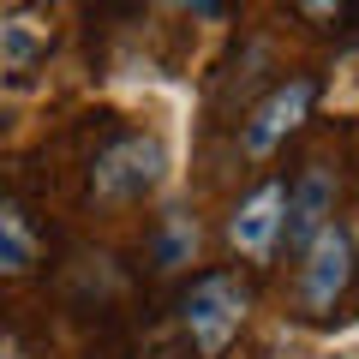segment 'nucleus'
Returning a JSON list of instances; mask_svg holds the SVG:
<instances>
[{"label":"nucleus","instance_id":"39448f33","mask_svg":"<svg viewBox=\"0 0 359 359\" xmlns=\"http://www.w3.org/2000/svg\"><path fill=\"white\" fill-rule=\"evenodd\" d=\"M282 210H287V186H282V180H264V186H257V192L228 216L233 252L252 257V264H269L276 245H282Z\"/></svg>","mask_w":359,"mask_h":359},{"label":"nucleus","instance_id":"f03ea898","mask_svg":"<svg viewBox=\"0 0 359 359\" xmlns=\"http://www.w3.org/2000/svg\"><path fill=\"white\" fill-rule=\"evenodd\" d=\"M245 311H252V294H245L240 276H204V282H192V294L180 306V323H186V335H192L198 353L216 359L222 347L240 335Z\"/></svg>","mask_w":359,"mask_h":359},{"label":"nucleus","instance_id":"f257e3e1","mask_svg":"<svg viewBox=\"0 0 359 359\" xmlns=\"http://www.w3.org/2000/svg\"><path fill=\"white\" fill-rule=\"evenodd\" d=\"M168 168H174V156H168L162 132H126L96 156L90 192L102 204H138V198H156L168 186Z\"/></svg>","mask_w":359,"mask_h":359},{"label":"nucleus","instance_id":"0eeeda50","mask_svg":"<svg viewBox=\"0 0 359 359\" xmlns=\"http://www.w3.org/2000/svg\"><path fill=\"white\" fill-rule=\"evenodd\" d=\"M25 269H36V233L13 204H0V276H25Z\"/></svg>","mask_w":359,"mask_h":359},{"label":"nucleus","instance_id":"9b49d317","mask_svg":"<svg viewBox=\"0 0 359 359\" xmlns=\"http://www.w3.org/2000/svg\"><path fill=\"white\" fill-rule=\"evenodd\" d=\"M0 359H18V347H13V341H6V335H0Z\"/></svg>","mask_w":359,"mask_h":359},{"label":"nucleus","instance_id":"1a4fd4ad","mask_svg":"<svg viewBox=\"0 0 359 359\" xmlns=\"http://www.w3.org/2000/svg\"><path fill=\"white\" fill-rule=\"evenodd\" d=\"M198 252V228L192 222H168L162 233V264H180V257H192Z\"/></svg>","mask_w":359,"mask_h":359},{"label":"nucleus","instance_id":"20e7f679","mask_svg":"<svg viewBox=\"0 0 359 359\" xmlns=\"http://www.w3.org/2000/svg\"><path fill=\"white\" fill-rule=\"evenodd\" d=\"M311 96H318V90H311L306 78H287V84H276V90L264 96V102L252 108V120L240 126V150L252 156V162L276 156V144H282L287 132H299V126H306V114H311Z\"/></svg>","mask_w":359,"mask_h":359},{"label":"nucleus","instance_id":"423d86ee","mask_svg":"<svg viewBox=\"0 0 359 359\" xmlns=\"http://www.w3.org/2000/svg\"><path fill=\"white\" fill-rule=\"evenodd\" d=\"M330 222H335V174H330L323 162H311L306 174L294 180V192H287V210H282V240L299 252V245H306L318 228H330Z\"/></svg>","mask_w":359,"mask_h":359},{"label":"nucleus","instance_id":"6e6552de","mask_svg":"<svg viewBox=\"0 0 359 359\" xmlns=\"http://www.w3.org/2000/svg\"><path fill=\"white\" fill-rule=\"evenodd\" d=\"M42 42H48V30H42L36 18H6V25H0V60L25 66V60H36Z\"/></svg>","mask_w":359,"mask_h":359},{"label":"nucleus","instance_id":"7ed1b4c3","mask_svg":"<svg viewBox=\"0 0 359 359\" xmlns=\"http://www.w3.org/2000/svg\"><path fill=\"white\" fill-rule=\"evenodd\" d=\"M353 282V240H347L341 222L318 228L299 245V306L306 311H335V299Z\"/></svg>","mask_w":359,"mask_h":359},{"label":"nucleus","instance_id":"f8f14e48","mask_svg":"<svg viewBox=\"0 0 359 359\" xmlns=\"http://www.w3.org/2000/svg\"><path fill=\"white\" fill-rule=\"evenodd\" d=\"M174 6H204V13H210V0H174Z\"/></svg>","mask_w":359,"mask_h":359},{"label":"nucleus","instance_id":"9d476101","mask_svg":"<svg viewBox=\"0 0 359 359\" xmlns=\"http://www.w3.org/2000/svg\"><path fill=\"white\" fill-rule=\"evenodd\" d=\"M294 6H299L306 18H335V13L347 6V0H294Z\"/></svg>","mask_w":359,"mask_h":359}]
</instances>
